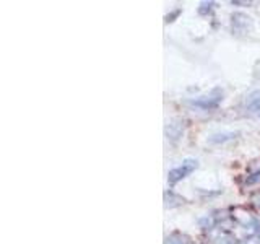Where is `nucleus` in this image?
<instances>
[{"instance_id":"obj_1","label":"nucleus","mask_w":260,"mask_h":244,"mask_svg":"<svg viewBox=\"0 0 260 244\" xmlns=\"http://www.w3.org/2000/svg\"><path fill=\"white\" fill-rule=\"evenodd\" d=\"M198 168V161L195 158H186L182 161V165L172 168V170L167 172V181L169 184H177L179 181L186 179V177L193 172Z\"/></svg>"},{"instance_id":"obj_3","label":"nucleus","mask_w":260,"mask_h":244,"mask_svg":"<svg viewBox=\"0 0 260 244\" xmlns=\"http://www.w3.org/2000/svg\"><path fill=\"white\" fill-rule=\"evenodd\" d=\"M246 108L251 113H260V90L252 91L246 98Z\"/></svg>"},{"instance_id":"obj_2","label":"nucleus","mask_w":260,"mask_h":244,"mask_svg":"<svg viewBox=\"0 0 260 244\" xmlns=\"http://www.w3.org/2000/svg\"><path fill=\"white\" fill-rule=\"evenodd\" d=\"M231 26H233V33L247 34L252 29V18L242 12H236L231 17Z\"/></svg>"}]
</instances>
